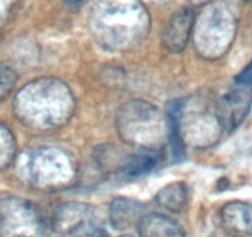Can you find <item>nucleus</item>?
I'll return each mask as SVG.
<instances>
[{"label":"nucleus","instance_id":"f257e3e1","mask_svg":"<svg viewBox=\"0 0 252 237\" xmlns=\"http://www.w3.org/2000/svg\"><path fill=\"white\" fill-rule=\"evenodd\" d=\"M13 109L19 121L29 129L52 131L69 121L76 110V99L64 82L43 77L18 91Z\"/></svg>","mask_w":252,"mask_h":237},{"label":"nucleus","instance_id":"f03ea898","mask_svg":"<svg viewBox=\"0 0 252 237\" xmlns=\"http://www.w3.org/2000/svg\"><path fill=\"white\" fill-rule=\"evenodd\" d=\"M18 171L28 184L43 190L68 187L77 174L73 158L55 146L35 147L21 153L18 157Z\"/></svg>","mask_w":252,"mask_h":237},{"label":"nucleus","instance_id":"7ed1b4c3","mask_svg":"<svg viewBox=\"0 0 252 237\" xmlns=\"http://www.w3.org/2000/svg\"><path fill=\"white\" fill-rule=\"evenodd\" d=\"M95 33L106 47L127 48L144 36L146 10L139 0L106 3L94 9Z\"/></svg>","mask_w":252,"mask_h":237},{"label":"nucleus","instance_id":"20e7f679","mask_svg":"<svg viewBox=\"0 0 252 237\" xmlns=\"http://www.w3.org/2000/svg\"><path fill=\"white\" fill-rule=\"evenodd\" d=\"M119 135L126 144L154 152L168 135V124L158 109L142 100H132L119 109L116 115Z\"/></svg>","mask_w":252,"mask_h":237},{"label":"nucleus","instance_id":"39448f33","mask_svg":"<svg viewBox=\"0 0 252 237\" xmlns=\"http://www.w3.org/2000/svg\"><path fill=\"white\" fill-rule=\"evenodd\" d=\"M236 18L224 3H209L194 19L193 42L200 57L214 61L231 47L236 35Z\"/></svg>","mask_w":252,"mask_h":237},{"label":"nucleus","instance_id":"423d86ee","mask_svg":"<svg viewBox=\"0 0 252 237\" xmlns=\"http://www.w3.org/2000/svg\"><path fill=\"white\" fill-rule=\"evenodd\" d=\"M43 220L35 204L19 197L0 200V237H42Z\"/></svg>","mask_w":252,"mask_h":237},{"label":"nucleus","instance_id":"0eeeda50","mask_svg":"<svg viewBox=\"0 0 252 237\" xmlns=\"http://www.w3.org/2000/svg\"><path fill=\"white\" fill-rule=\"evenodd\" d=\"M52 229L56 237H108L94 207L79 202L58 205Z\"/></svg>","mask_w":252,"mask_h":237},{"label":"nucleus","instance_id":"6e6552de","mask_svg":"<svg viewBox=\"0 0 252 237\" xmlns=\"http://www.w3.org/2000/svg\"><path fill=\"white\" fill-rule=\"evenodd\" d=\"M182 106L178 114V130L184 146L188 144L194 147L207 148L217 144L224 129L215 110L214 113L208 110L190 111L186 115L182 111Z\"/></svg>","mask_w":252,"mask_h":237},{"label":"nucleus","instance_id":"1a4fd4ad","mask_svg":"<svg viewBox=\"0 0 252 237\" xmlns=\"http://www.w3.org/2000/svg\"><path fill=\"white\" fill-rule=\"evenodd\" d=\"M252 104L251 87L235 83L219 98L215 108L222 129L227 131L237 129L242 124Z\"/></svg>","mask_w":252,"mask_h":237},{"label":"nucleus","instance_id":"9d476101","mask_svg":"<svg viewBox=\"0 0 252 237\" xmlns=\"http://www.w3.org/2000/svg\"><path fill=\"white\" fill-rule=\"evenodd\" d=\"M194 14L190 9L176 11L164 25L162 31V43L171 53H179L186 48L193 32Z\"/></svg>","mask_w":252,"mask_h":237},{"label":"nucleus","instance_id":"9b49d317","mask_svg":"<svg viewBox=\"0 0 252 237\" xmlns=\"http://www.w3.org/2000/svg\"><path fill=\"white\" fill-rule=\"evenodd\" d=\"M145 212L144 205L131 198L119 197L111 202L109 220L114 229L127 230L137 226Z\"/></svg>","mask_w":252,"mask_h":237},{"label":"nucleus","instance_id":"f8f14e48","mask_svg":"<svg viewBox=\"0 0 252 237\" xmlns=\"http://www.w3.org/2000/svg\"><path fill=\"white\" fill-rule=\"evenodd\" d=\"M137 230L140 237H186L183 229L176 220L158 212L144 215Z\"/></svg>","mask_w":252,"mask_h":237},{"label":"nucleus","instance_id":"ddd939ff","mask_svg":"<svg viewBox=\"0 0 252 237\" xmlns=\"http://www.w3.org/2000/svg\"><path fill=\"white\" fill-rule=\"evenodd\" d=\"M224 226L235 234L252 236V205L244 202H230L221 209Z\"/></svg>","mask_w":252,"mask_h":237},{"label":"nucleus","instance_id":"4468645a","mask_svg":"<svg viewBox=\"0 0 252 237\" xmlns=\"http://www.w3.org/2000/svg\"><path fill=\"white\" fill-rule=\"evenodd\" d=\"M157 204L171 212H181L188 200V188L183 182H174L162 188L155 197Z\"/></svg>","mask_w":252,"mask_h":237},{"label":"nucleus","instance_id":"2eb2a0df","mask_svg":"<svg viewBox=\"0 0 252 237\" xmlns=\"http://www.w3.org/2000/svg\"><path fill=\"white\" fill-rule=\"evenodd\" d=\"M157 164V157L154 152L144 151L142 153L127 154L125 164H124L121 173L126 177L134 178L140 177L155 168Z\"/></svg>","mask_w":252,"mask_h":237},{"label":"nucleus","instance_id":"dca6fc26","mask_svg":"<svg viewBox=\"0 0 252 237\" xmlns=\"http://www.w3.org/2000/svg\"><path fill=\"white\" fill-rule=\"evenodd\" d=\"M16 158V141L6 125L0 122V171L11 166Z\"/></svg>","mask_w":252,"mask_h":237},{"label":"nucleus","instance_id":"f3484780","mask_svg":"<svg viewBox=\"0 0 252 237\" xmlns=\"http://www.w3.org/2000/svg\"><path fill=\"white\" fill-rule=\"evenodd\" d=\"M18 76L11 67L0 63V101L4 100L15 87Z\"/></svg>","mask_w":252,"mask_h":237},{"label":"nucleus","instance_id":"a211bd4d","mask_svg":"<svg viewBox=\"0 0 252 237\" xmlns=\"http://www.w3.org/2000/svg\"><path fill=\"white\" fill-rule=\"evenodd\" d=\"M235 83L252 87V61L235 77Z\"/></svg>","mask_w":252,"mask_h":237},{"label":"nucleus","instance_id":"6ab92c4d","mask_svg":"<svg viewBox=\"0 0 252 237\" xmlns=\"http://www.w3.org/2000/svg\"><path fill=\"white\" fill-rule=\"evenodd\" d=\"M14 0H0V18L4 16V14L10 9Z\"/></svg>","mask_w":252,"mask_h":237},{"label":"nucleus","instance_id":"aec40b11","mask_svg":"<svg viewBox=\"0 0 252 237\" xmlns=\"http://www.w3.org/2000/svg\"><path fill=\"white\" fill-rule=\"evenodd\" d=\"M193 5L195 6H202V5H208L209 3H212L213 0H190Z\"/></svg>","mask_w":252,"mask_h":237},{"label":"nucleus","instance_id":"412c9836","mask_svg":"<svg viewBox=\"0 0 252 237\" xmlns=\"http://www.w3.org/2000/svg\"><path fill=\"white\" fill-rule=\"evenodd\" d=\"M82 1H83V0H66V3L71 4V5H74V4H79V3H82Z\"/></svg>","mask_w":252,"mask_h":237},{"label":"nucleus","instance_id":"4be33fe9","mask_svg":"<svg viewBox=\"0 0 252 237\" xmlns=\"http://www.w3.org/2000/svg\"><path fill=\"white\" fill-rule=\"evenodd\" d=\"M245 1H247V3H250V4H252V0H245Z\"/></svg>","mask_w":252,"mask_h":237},{"label":"nucleus","instance_id":"5701e85b","mask_svg":"<svg viewBox=\"0 0 252 237\" xmlns=\"http://www.w3.org/2000/svg\"><path fill=\"white\" fill-rule=\"evenodd\" d=\"M121 237H132V236H121Z\"/></svg>","mask_w":252,"mask_h":237}]
</instances>
